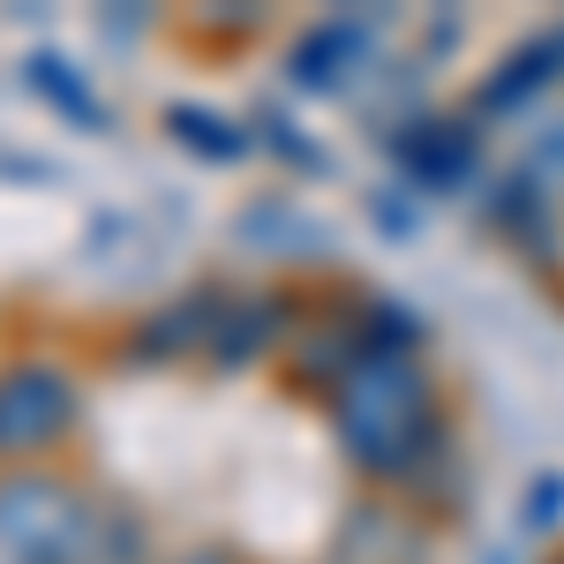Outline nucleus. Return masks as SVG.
<instances>
[{"instance_id":"f257e3e1","label":"nucleus","mask_w":564,"mask_h":564,"mask_svg":"<svg viewBox=\"0 0 564 564\" xmlns=\"http://www.w3.org/2000/svg\"><path fill=\"white\" fill-rule=\"evenodd\" d=\"M332 406V430H339V452L369 481L384 489H406L422 481L452 452V422H444V399H436L430 369L414 354H361L339 384L324 391Z\"/></svg>"},{"instance_id":"f03ea898","label":"nucleus","mask_w":564,"mask_h":564,"mask_svg":"<svg viewBox=\"0 0 564 564\" xmlns=\"http://www.w3.org/2000/svg\"><path fill=\"white\" fill-rule=\"evenodd\" d=\"M98 497L68 467H0V564H76Z\"/></svg>"},{"instance_id":"7ed1b4c3","label":"nucleus","mask_w":564,"mask_h":564,"mask_svg":"<svg viewBox=\"0 0 564 564\" xmlns=\"http://www.w3.org/2000/svg\"><path fill=\"white\" fill-rule=\"evenodd\" d=\"M84 430V384L61 354H0V467H61Z\"/></svg>"},{"instance_id":"20e7f679","label":"nucleus","mask_w":564,"mask_h":564,"mask_svg":"<svg viewBox=\"0 0 564 564\" xmlns=\"http://www.w3.org/2000/svg\"><path fill=\"white\" fill-rule=\"evenodd\" d=\"M422 542L430 534L414 527V512L399 497H361L347 520H339L324 564H422Z\"/></svg>"},{"instance_id":"39448f33","label":"nucleus","mask_w":564,"mask_h":564,"mask_svg":"<svg viewBox=\"0 0 564 564\" xmlns=\"http://www.w3.org/2000/svg\"><path fill=\"white\" fill-rule=\"evenodd\" d=\"M564 84V23H550V31H534V39L512 53V61H497V76H489V90L475 98V113H520L527 98H542V90Z\"/></svg>"},{"instance_id":"423d86ee","label":"nucleus","mask_w":564,"mask_h":564,"mask_svg":"<svg viewBox=\"0 0 564 564\" xmlns=\"http://www.w3.org/2000/svg\"><path fill=\"white\" fill-rule=\"evenodd\" d=\"M361 53H369V23H361V15L308 23V39L294 45V84H302V90H339L354 76Z\"/></svg>"},{"instance_id":"0eeeda50","label":"nucleus","mask_w":564,"mask_h":564,"mask_svg":"<svg viewBox=\"0 0 564 564\" xmlns=\"http://www.w3.org/2000/svg\"><path fill=\"white\" fill-rule=\"evenodd\" d=\"M76 564H166L159 557V527L135 512L129 497H98V520H90V542H84V557Z\"/></svg>"},{"instance_id":"6e6552de","label":"nucleus","mask_w":564,"mask_h":564,"mask_svg":"<svg viewBox=\"0 0 564 564\" xmlns=\"http://www.w3.org/2000/svg\"><path fill=\"white\" fill-rule=\"evenodd\" d=\"M399 166L406 174H422L436 188V181H467L475 174V129L467 121H422V129H406L399 143Z\"/></svg>"},{"instance_id":"1a4fd4ad","label":"nucleus","mask_w":564,"mask_h":564,"mask_svg":"<svg viewBox=\"0 0 564 564\" xmlns=\"http://www.w3.org/2000/svg\"><path fill=\"white\" fill-rule=\"evenodd\" d=\"M61 68H68V61H53V53H39V61H31V68H23V76H31V84H39L45 98H53V106H68V113H76V121H90V129H106V106H98V98H90L84 84H68V76H61Z\"/></svg>"},{"instance_id":"9d476101","label":"nucleus","mask_w":564,"mask_h":564,"mask_svg":"<svg viewBox=\"0 0 564 564\" xmlns=\"http://www.w3.org/2000/svg\"><path fill=\"white\" fill-rule=\"evenodd\" d=\"M166 564H241L226 542H196V550H181V557H166Z\"/></svg>"}]
</instances>
